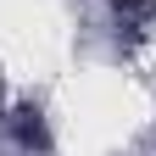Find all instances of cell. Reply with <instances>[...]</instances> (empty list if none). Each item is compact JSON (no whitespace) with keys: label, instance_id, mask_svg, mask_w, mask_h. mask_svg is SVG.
<instances>
[{"label":"cell","instance_id":"obj_1","mask_svg":"<svg viewBox=\"0 0 156 156\" xmlns=\"http://www.w3.org/2000/svg\"><path fill=\"white\" fill-rule=\"evenodd\" d=\"M151 17H156V0H117V34H128V39H140L151 28Z\"/></svg>","mask_w":156,"mask_h":156},{"label":"cell","instance_id":"obj_2","mask_svg":"<svg viewBox=\"0 0 156 156\" xmlns=\"http://www.w3.org/2000/svg\"><path fill=\"white\" fill-rule=\"evenodd\" d=\"M17 140H23L28 151H50V134H45L39 106H17Z\"/></svg>","mask_w":156,"mask_h":156},{"label":"cell","instance_id":"obj_3","mask_svg":"<svg viewBox=\"0 0 156 156\" xmlns=\"http://www.w3.org/2000/svg\"><path fill=\"white\" fill-rule=\"evenodd\" d=\"M0 101H6V89H0Z\"/></svg>","mask_w":156,"mask_h":156}]
</instances>
